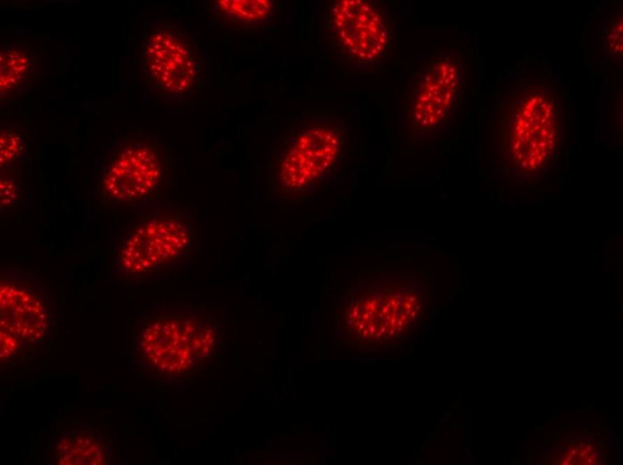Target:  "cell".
I'll return each instance as SVG.
<instances>
[{
	"label": "cell",
	"mask_w": 623,
	"mask_h": 465,
	"mask_svg": "<svg viewBox=\"0 0 623 465\" xmlns=\"http://www.w3.org/2000/svg\"><path fill=\"white\" fill-rule=\"evenodd\" d=\"M346 131L334 117L306 119L277 140L267 167L271 202L296 205L327 189L344 168Z\"/></svg>",
	"instance_id": "6da1fadb"
},
{
	"label": "cell",
	"mask_w": 623,
	"mask_h": 465,
	"mask_svg": "<svg viewBox=\"0 0 623 465\" xmlns=\"http://www.w3.org/2000/svg\"><path fill=\"white\" fill-rule=\"evenodd\" d=\"M200 246L196 213L169 206L129 223L115 241L113 260L126 276H155L196 260Z\"/></svg>",
	"instance_id": "7a4b0ae2"
},
{
	"label": "cell",
	"mask_w": 623,
	"mask_h": 465,
	"mask_svg": "<svg viewBox=\"0 0 623 465\" xmlns=\"http://www.w3.org/2000/svg\"><path fill=\"white\" fill-rule=\"evenodd\" d=\"M171 165V149L158 136L143 130L124 133L101 155L99 203L110 208L161 199Z\"/></svg>",
	"instance_id": "3957f363"
},
{
	"label": "cell",
	"mask_w": 623,
	"mask_h": 465,
	"mask_svg": "<svg viewBox=\"0 0 623 465\" xmlns=\"http://www.w3.org/2000/svg\"><path fill=\"white\" fill-rule=\"evenodd\" d=\"M140 52L141 84L159 100L182 103L199 96L206 64L187 27L158 24L143 38Z\"/></svg>",
	"instance_id": "277c9868"
},
{
	"label": "cell",
	"mask_w": 623,
	"mask_h": 465,
	"mask_svg": "<svg viewBox=\"0 0 623 465\" xmlns=\"http://www.w3.org/2000/svg\"><path fill=\"white\" fill-rule=\"evenodd\" d=\"M139 326L143 357L166 374L187 371L215 342L213 318L199 308L155 310Z\"/></svg>",
	"instance_id": "5b68a950"
},
{
	"label": "cell",
	"mask_w": 623,
	"mask_h": 465,
	"mask_svg": "<svg viewBox=\"0 0 623 465\" xmlns=\"http://www.w3.org/2000/svg\"><path fill=\"white\" fill-rule=\"evenodd\" d=\"M328 35L334 53L350 61L375 62L388 50L387 19L378 6L368 1L332 2L328 15Z\"/></svg>",
	"instance_id": "8992f818"
},
{
	"label": "cell",
	"mask_w": 623,
	"mask_h": 465,
	"mask_svg": "<svg viewBox=\"0 0 623 465\" xmlns=\"http://www.w3.org/2000/svg\"><path fill=\"white\" fill-rule=\"evenodd\" d=\"M45 289L38 282L19 275L4 276L0 286L1 329L19 340L43 339L52 320V307Z\"/></svg>",
	"instance_id": "52a82bcc"
},
{
	"label": "cell",
	"mask_w": 623,
	"mask_h": 465,
	"mask_svg": "<svg viewBox=\"0 0 623 465\" xmlns=\"http://www.w3.org/2000/svg\"><path fill=\"white\" fill-rule=\"evenodd\" d=\"M41 61L28 40L6 41L0 52V96L11 104L39 78Z\"/></svg>",
	"instance_id": "ba28073f"
},
{
	"label": "cell",
	"mask_w": 623,
	"mask_h": 465,
	"mask_svg": "<svg viewBox=\"0 0 623 465\" xmlns=\"http://www.w3.org/2000/svg\"><path fill=\"white\" fill-rule=\"evenodd\" d=\"M274 6L271 0H218L210 11L227 28H250L268 20Z\"/></svg>",
	"instance_id": "9c48e42d"
},
{
	"label": "cell",
	"mask_w": 623,
	"mask_h": 465,
	"mask_svg": "<svg viewBox=\"0 0 623 465\" xmlns=\"http://www.w3.org/2000/svg\"><path fill=\"white\" fill-rule=\"evenodd\" d=\"M59 464H102L106 455L103 443L89 432H79L76 437L64 439L59 447Z\"/></svg>",
	"instance_id": "30bf717a"
},
{
	"label": "cell",
	"mask_w": 623,
	"mask_h": 465,
	"mask_svg": "<svg viewBox=\"0 0 623 465\" xmlns=\"http://www.w3.org/2000/svg\"><path fill=\"white\" fill-rule=\"evenodd\" d=\"M25 130L23 124L9 119L1 126L0 133V165L8 168L17 161L24 146Z\"/></svg>",
	"instance_id": "8fae6325"
},
{
	"label": "cell",
	"mask_w": 623,
	"mask_h": 465,
	"mask_svg": "<svg viewBox=\"0 0 623 465\" xmlns=\"http://www.w3.org/2000/svg\"><path fill=\"white\" fill-rule=\"evenodd\" d=\"M568 447L571 448V451L562 448V453L559 455L562 457L561 464H595L594 462L596 461V455L599 454L596 453V448L589 441H573Z\"/></svg>",
	"instance_id": "7c38bea8"
},
{
	"label": "cell",
	"mask_w": 623,
	"mask_h": 465,
	"mask_svg": "<svg viewBox=\"0 0 623 465\" xmlns=\"http://www.w3.org/2000/svg\"><path fill=\"white\" fill-rule=\"evenodd\" d=\"M1 170H4V173L1 172L0 177V207L2 212H8L17 205L18 188L8 170L3 168Z\"/></svg>",
	"instance_id": "4fadbf2b"
},
{
	"label": "cell",
	"mask_w": 623,
	"mask_h": 465,
	"mask_svg": "<svg viewBox=\"0 0 623 465\" xmlns=\"http://www.w3.org/2000/svg\"><path fill=\"white\" fill-rule=\"evenodd\" d=\"M20 340L8 331L1 329V358H6L17 351Z\"/></svg>",
	"instance_id": "5bb4252c"
},
{
	"label": "cell",
	"mask_w": 623,
	"mask_h": 465,
	"mask_svg": "<svg viewBox=\"0 0 623 465\" xmlns=\"http://www.w3.org/2000/svg\"><path fill=\"white\" fill-rule=\"evenodd\" d=\"M535 108V105H533L531 103H528L526 105L525 110H529L530 108Z\"/></svg>",
	"instance_id": "9a60e30c"
},
{
	"label": "cell",
	"mask_w": 623,
	"mask_h": 465,
	"mask_svg": "<svg viewBox=\"0 0 623 465\" xmlns=\"http://www.w3.org/2000/svg\"><path fill=\"white\" fill-rule=\"evenodd\" d=\"M531 103H532L533 105H535V106H536V104L538 103V98H532V101H531Z\"/></svg>",
	"instance_id": "2e32d148"
},
{
	"label": "cell",
	"mask_w": 623,
	"mask_h": 465,
	"mask_svg": "<svg viewBox=\"0 0 623 465\" xmlns=\"http://www.w3.org/2000/svg\"><path fill=\"white\" fill-rule=\"evenodd\" d=\"M550 117H551V113H545V119H550Z\"/></svg>",
	"instance_id": "e0dca14e"
},
{
	"label": "cell",
	"mask_w": 623,
	"mask_h": 465,
	"mask_svg": "<svg viewBox=\"0 0 623 465\" xmlns=\"http://www.w3.org/2000/svg\"><path fill=\"white\" fill-rule=\"evenodd\" d=\"M547 107H548V104H546V103H543L542 105H541V108H545H545H547Z\"/></svg>",
	"instance_id": "ac0fdd59"
},
{
	"label": "cell",
	"mask_w": 623,
	"mask_h": 465,
	"mask_svg": "<svg viewBox=\"0 0 623 465\" xmlns=\"http://www.w3.org/2000/svg\"><path fill=\"white\" fill-rule=\"evenodd\" d=\"M622 25H620L618 28V33L622 34Z\"/></svg>",
	"instance_id": "d6986e66"
},
{
	"label": "cell",
	"mask_w": 623,
	"mask_h": 465,
	"mask_svg": "<svg viewBox=\"0 0 623 465\" xmlns=\"http://www.w3.org/2000/svg\"><path fill=\"white\" fill-rule=\"evenodd\" d=\"M543 103H544V100H543L542 98H538V104Z\"/></svg>",
	"instance_id": "ffe728a7"
},
{
	"label": "cell",
	"mask_w": 623,
	"mask_h": 465,
	"mask_svg": "<svg viewBox=\"0 0 623 465\" xmlns=\"http://www.w3.org/2000/svg\"><path fill=\"white\" fill-rule=\"evenodd\" d=\"M545 113H551V110H549L548 108H545Z\"/></svg>",
	"instance_id": "44dd1931"
},
{
	"label": "cell",
	"mask_w": 623,
	"mask_h": 465,
	"mask_svg": "<svg viewBox=\"0 0 623 465\" xmlns=\"http://www.w3.org/2000/svg\"><path fill=\"white\" fill-rule=\"evenodd\" d=\"M522 126H520V125H517V127H516L517 132V131H520V130L522 129Z\"/></svg>",
	"instance_id": "7402d4cb"
},
{
	"label": "cell",
	"mask_w": 623,
	"mask_h": 465,
	"mask_svg": "<svg viewBox=\"0 0 623 465\" xmlns=\"http://www.w3.org/2000/svg\"><path fill=\"white\" fill-rule=\"evenodd\" d=\"M545 94H544V92H542V94H539L540 97H545Z\"/></svg>",
	"instance_id": "603a6c76"
},
{
	"label": "cell",
	"mask_w": 623,
	"mask_h": 465,
	"mask_svg": "<svg viewBox=\"0 0 623 465\" xmlns=\"http://www.w3.org/2000/svg\"><path fill=\"white\" fill-rule=\"evenodd\" d=\"M610 47H611V49H613V47H615V43H611V44H610Z\"/></svg>",
	"instance_id": "cb8c5ba5"
},
{
	"label": "cell",
	"mask_w": 623,
	"mask_h": 465,
	"mask_svg": "<svg viewBox=\"0 0 623 465\" xmlns=\"http://www.w3.org/2000/svg\"><path fill=\"white\" fill-rule=\"evenodd\" d=\"M612 39H613V34H610V40H612Z\"/></svg>",
	"instance_id": "d4e9b609"
}]
</instances>
